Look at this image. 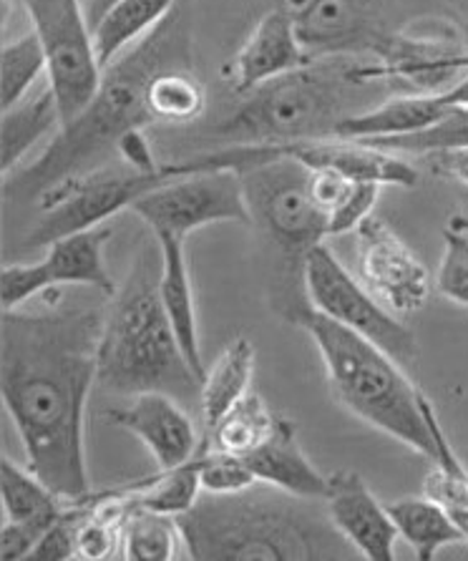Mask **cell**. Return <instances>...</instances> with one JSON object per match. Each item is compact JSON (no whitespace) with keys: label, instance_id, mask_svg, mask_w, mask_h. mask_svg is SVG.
Instances as JSON below:
<instances>
[{"label":"cell","instance_id":"1","mask_svg":"<svg viewBox=\"0 0 468 561\" xmlns=\"http://www.w3.org/2000/svg\"><path fill=\"white\" fill-rule=\"evenodd\" d=\"M106 308L58 305L3 310L0 393L25 450V466L64 501L91 496L87 405L99 382Z\"/></svg>","mask_w":468,"mask_h":561},{"label":"cell","instance_id":"2","mask_svg":"<svg viewBox=\"0 0 468 561\" xmlns=\"http://www.w3.org/2000/svg\"><path fill=\"white\" fill-rule=\"evenodd\" d=\"M186 58L190 36L184 15L174 8L147 38L106 68L96 96L54 134L38 159L3 176V197L28 204L76 176L96 172L93 167L116 151L126 131L155 124L147 108L151 76L167 66H186Z\"/></svg>","mask_w":468,"mask_h":561},{"label":"cell","instance_id":"3","mask_svg":"<svg viewBox=\"0 0 468 561\" xmlns=\"http://www.w3.org/2000/svg\"><path fill=\"white\" fill-rule=\"evenodd\" d=\"M390 87L373 54L315 58L240 96V106L212 129V136L225 147L333 139L343 118L378 104Z\"/></svg>","mask_w":468,"mask_h":561},{"label":"cell","instance_id":"4","mask_svg":"<svg viewBox=\"0 0 468 561\" xmlns=\"http://www.w3.org/2000/svg\"><path fill=\"white\" fill-rule=\"evenodd\" d=\"M315 501L262 483L242 494H204L176 516L184 547L199 561H318L361 557Z\"/></svg>","mask_w":468,"mask_h":561},{"label":"cell","instance_id":"5","mask_svg":"<svg viewBox=\"0 0 468 561\" xmlns=\"http://www.w3.org/2000/svg\"><path fill=\"white\" fill-rule=\"evenodd\" d=\"M159 279L161 248L155 237L136 254L116 295L109 297L99 343V386L116 396L161 390L182 403H199L202 376L179 345Z\"/></svg>","mask_w":468,"mask_h":561},{"label":"cell","instance_id":"6","mask_svg":"<svg viewBox=\"0 0 468 561\" xmlns=\"http://www.w3.org/2000/svg\"><path fill=\"white\" fill-rule=\"evenodd\" d=\"M287 318L312 337L330 388L355 419L429 458L431 463L436 461V440L423 413V390L413 386L393 355L315 310L308 297L295 302Z\"/></svg>","mask_w":468,"mask_h":561},{"label":"cell","instance_id":"7","mask_svg":"<svg viewBox=\"0 0 468 561\" xmlns=\"http://www.w3.org/2000/svg\"><path fill=\"white\" fill-rule=\"evenodd\" d=\"M44 46L48 73L46 81L54 91L61 122L79 116L96 96L104 79L99 64L93 33L81 0H19ZM61 124V126H64Z\"/></svg>","mask_w":468,"mask_h":561},{"label":"cell","instance_id":"8","mask_svg":"<svg viewBox=\"0 0 468 561\" xmlns=\"http://www.w3.org/2000/svg\"><path fill=\"white\" fill-rule=\"evenodd\" d=\"M303 287L315 310L333 318L380 345L398 363H411L419 353L415 337L396 312L357 283L326 242L303 254Z\"/></svg>","mask_w":468,"mask_h":561},{"label":"cell","instance_id":"9","mask_svg":"<svg viewBox=\"0 0 468 561\" xmlns=\"http://www.w3.org/2000/svg\"><path fill=\"white\" fill-rule=\"evenodd\" d=\"M169 176L164 172L141 174L126 167L124 172H91L46 192L38 199L41 217L31 234L25 237V248H48L68 234L96 229L118 211L132 209L144 194L157 190Z\"/></svg>","mask_w":468,"mask_h":561},{"label":"cell","instance_id":"10","mask_svg":"<svg viewBox=\"0 0 468 561\" xmlns=\"http://www.w3.org/2000/svg\"><path fill=\"white\" fill-rule=\"evenodd\" d=\"M244 197L252 219L267 229L279 248L308 252L330 237V217L312 197V172L297 159L283 157L242 172Z\"/></svg>","mask_w":468,"mask_h":561},{"label":"cell","instance_id":"11","mask_svg":"<svg viewBox=\"0 0 468 561\" xmlns=\"http://www.w3.org/2000/svg\"><path fill=\"white\" fill-rule=\"evenodd\" d=\"M132 211L139 215L151 234H176L184 240L197 229L217 222H254L242 176L227 169L169 176L157 190L144 194Z\"/></svg>","mask_w":468,"mask_h":561},{"label":"cell","instance_id":"12","mask_svg":"<svg viewBox=\"0 0 468 561\" xmlns=\"http://www.w3.org/2000/svg\"><path fill=\"white\" fill-rule=\"evenodd\" d=\"M357 265L368 290L396 314L419 312L431 295L423 262L380 217H368L355 229Z\"/></svg>","mask_w":468,"mask_h":561},{"label":"cell","instance_id":"13","mask_svg":"<svg viewBox=\"0 0 468 561\" xmlns=\"http://www.w3.org/2000/svg\"><path fill=\"white\" fill-rule=\"evenodd\" d=\"M326 512L335 529L363 559L396 561L398 526L361 473L340 469L328 476Z\"/></svg>","mask_w":468,"mask_h":561},{"label":"cell","instance_id":"14","mask_svg":"<svg viewBox=\"0 0 468 561\" xmlns=\"http://www.w3.org/2000/svg\"><path fill=\"white\" fill-rule=\"evenodd\" d=\"M114 426L129 431L155 456L159 471H172L199 454V433L174 396L149 390L132 396L126 408L109 411Z\"/></svg>","mask_w":468,"mask_h":561},{"label":"cell","instance_id":"15","mask_svg":"<svg viewBox=\"0 0 468 561\" xmlns=\"http://www.w3.org/2000/svg\"><path fill=\"white\" fill-rule=\"evenodd\" d=\"M312 58L305 50L297 23L277 8L262 15L250 36L229 64V87L237 96H247L254 89L265 87L279 76L310 64Z\"/></svg>","mask_w":468,"mask_h":561},{"label":"cell","instance_id":"16","mask_svg":"<svg viewBox=\"0 0 468 561\" xmlns=\"http://www.w3.org/2000/svg\"><path fill=\"white\" fill-rule=\"evenodd\" d=\"M376 13L378 0H320L297 21V33L312 61L338 54H376L386 38Z\"/></svg>","mask_w":468,"mask_h":561},{"label":"cell","instance_id":"17","mask_svg":"<svg viewBox=\"0 0 468 561\" xmlns=\"http://www.w3.org/2000/svg\"><path fill=\"white\" fill-rule=\"evenodd\" d=\"M450 101L446 91L441 93H401V96H386L378 104L365 108L361 114H353L338 124L333 139L376 144L396 136H408L415 131L429 129L446 118Z\"/></svg>","mask_w":468,"mask_h":561},{"label":"cell","instance_id":"18","mask_svg":"<svg viewBox=\"0 0 468 561\" xmlns=\"http://www.w3.org/2000/svg\"><path fill=\"white\" fill-rule=\"evenodd\" d=\"M112 237V229L96 227L87 232L68 234L46 248V257L36 262L41 283L46 290L50 287L79 285L91 287L101 297H114L118 283H114L112 272L106 267L104 248Z\"/></svg>","mask_w":468,"mask_h":561},{"label":"cell","instance_id":"19","mask_svg":"<svg viewBox=\"0 0 468 561\" xmlns=\"http://www.w3.org/2000/svg\"><path fill=\"white\" fill-rule=\"evenodd\" d=\"M242 458L260 483H267L272 489L300 499H326L328 476L315 469L310 458L303 454L300 444H297L295 426L287 419H279L277 431L272 433L267 444H262L258 450Z\"/></svg>","mask_w":468,"mask_h":561},{"label":"cell","instance_id":"20","mask_svg":"<svg viewBox=\"0 0 468 561\" xmlns=\"http://www.w3.org/2000/svg\"><path fill=\"white\" fill-rule=\"evenodd\" d=\"M161 248V279L159 293L164 310L172 320V328L179 337V345L192 363V368L199 373L202 382L207 370L202 365V347H199V322H197V305H194L190 265H186L184 237L176 234H155Z\"/></svg>","mask_w":468,"mask_h":561},{"label":"cell","instance_id":"21","mask_svg":"<svg viewBox=\"0 0 468 561\" xmlns=\"http://www.w3.org/2000/svg\"><path fill=\"white\" fill-rule=\"evenodd\" d=\"M174 8L176 0H116L96 23H91L101 68L106 71L126 50L147 38Z\"/></svg>","mask_w":468,"mask_h":561},{"label":"cell","instance_id":"22","mask_svg":"<svg viewBox=\"0 0 468 561\" xmlns=\"http://www.w3.org/2000/svg\"><path fill=\"white\" fill-rule=\"evenodd\" d=\"M61 112H58L48 81L46 89L28 93L21 104L3 112V122H0V159H3L0 172L3 176L13 174L21 161L36 149V144L61 129Z\"/></svg>","mask_w":468,"mask_h":561},{"label":"cell","instance_id":"23","mask_svg":"<svg viewBox=\"0 0 468 561\" xmlns=\"http://www.w3.org/2000/svg\"><path fill=\"white\" fill-rule=\"evenodd\" d=\"M388 514L398 526L401 539L413 549L419 561H433L450 543H464L466 537L454 518L431 496H406L390 501Z\"/></svg>","mask_w":468,"mask_h":561},{"label":"cell","instance_id":"24","mask_svg":"<svg viewBox=\"0 0 468 561\" xmlns=\"http://www.w3.org/2000/svg\"><path fill=\"white\" fill-rule=\"evenodd\" d=\"M254 373V345L247 337H235L204 376L199 411L207 428H215L232 408L250 393Z\"/></svg>","mask_w":468,"mask_h":561},{"label":"cell","instance_id":"25","mask_svg":"<svg viewBox=\"0 0 468 561\" xmlns=\"http://www.w3.org/2000/svg\"><path fill=\"white\" fill-rule=\"evenodd\" d=\"M423 413L431 426L433 440H436V461H433V471L425 476L423 494L436 499L438 504L446 508L468 541V469L461 458H458L454 446H450V440L446 438V431L441 426L436 408H433V403L425 398V393Z\"/></svg>","mask_w":468,"mask_h":561},{"label":"cell","instance_id":"26","mask_svg":"<svg viewBox=\"0 0 468 561\" xmlns=\"http://www.w3.org/2000/svg\"><path fill=\"white\" fill-rule=\"evenodd\" d=\"M0 499H3L5 518L33 526L38 531H46L66 512L61 506L64 499L48 483L5 456L0 461Z\"/></svg>","mask_w":468,"mask_h":561},{"label":"cell","instance_id":"27","mask_svg":"<svg viewBox=\"0 0 468 561\" xmlns=\"http://www.w3.org/2000/svg\"><path fill=\"white\" fill-rule=\"evenodd\" d=\"M207 93L190 66H167L151 76L147 89V108L155 122L192 124L204 114Z\"/></svg>","mask_w":468,"mask_h":561},{"label":"cell","instance_id":"28","mask_svg":"<svg viewBox=\"0 0 468 561\" xmlns=\"http://www.w3.org/2000/svg\"><path fill=\"white\" fill-rule=\"evenodd\" d=\"M179 547H184V539L176 518L134 504L132 496L122 524V557L132 561H169L179 557Z\"/></svg>","mask_w":468,"mask_h":561},{"label":"cell","instance_id":"29","mask_svg":"<svg viewBox=\"0 0 468 561\" xmlns=\"http://www.w3.org/2000/svg\"><path fill=\"white\" fill-rule=\"evenodd\" d=\"M279 419L283 415L272 413L265 398L250 390L215 428H209L212 438L207 446L232 456H247L262 444H267L272 433L277 431Z\"/></svg>","mask_w":468,"mask_h":561},{"label":"cell","instance_id":"30","mask_svg":"<svg viewBox=\"0 0 468 561\" xmlns=\"http://www.w3.org/2000/svg\"><path fill=\"white\" fill-rule=\"evenodd\" d=\"M48 73V61L38 36L33 31L21 38L5 41L0 50V108L8 112L36 91V81Z\"/></svg>","mask_w":468,"mask_h":561},{"label":"cell","instance_id":"31","mask_svg":"<svg viewBox=\"0 0 468 561\" xmlns=\"http://www.w3.org/2000/svg\"><path fill=\"white\" fill-rule=\"evenodd\" d=\"M202 494L204 491L199 483L197 456H194L192 461H186L184 466H176L172 471H161L157 481L147 483V486H141L139 491H132L134 504L174 518L194 508Z\"/></svg>","mask_w":468,"mask_h":561},{"label":"cell","instance_id":"32","mask_svg":"<svg viewBox=\"0 0 468 561\" xmlns=\"http://www.w3.org/2000/svg\"><path fill=\"white\" fill-rule=\"evenodd\" d=\"M438 293L454 305L468 308V219L450 217L444 227V257L436 275Z\"/></svg>","mask_w":468,"mask_h":561},{"label":"cell","instance_id":"33","mask_svg":"<svg viewBox=\"0 0 468 561\" xmlns=\"http://www.w3.org/2000/svg\"><path fill=\"white\" fill-rule=\"evenodd\" d=\"M199 483L204 494H242V491L252 489L258 476L252 473L250 466L244 463L242 456L225 454V450H215L209 446L199 448Z\"/></svg>","mask_w":468,"mask_h":561},{"label":"cell","instance_id":"34","mask_svg":"<svg viewBox=\"0 0 468 561\" xmlns=\"http://www.w3.org/2000/svg\"><path fill=\"white\" fill-rule=\"evenodd\" d=\"M76 529H79V504L64 512L56 524L41 534L36 549L25 561H68L79 559V543H76Z\"/></svg>","mask_w":468,"mask_h":561},{"label":"cell","instance_id":"35","mask_svg":"<svg viewBox=\"0 0 468 561\" xmlns=\"http://www.w3.org/2000/svg\"><path fill=\"white\" fill-rule=\"evenodd\" d=\"M380 184L373 182H355L345 202L330 215V234H347L355 232L365 219L373 217L376 202L380 197Z\"/></svg>","mask_w":468,"mask_h":561},{"label":"cell","instance_id":"36","mask_svg":"<svg viewBox=\"0 0 468 561\" xmlns=\"http://www.w3.org/2000/svg\"><path fill=\"white\" fill-rule=\"evenodd\" d=\"M353 184H355L353 180H347V176H343L340 172H333V169H318V172H312L310 190H312L315 202H318L320 207L326 209V215L330 217L340 204L345 202L347 194H351Z\"/></svg>","mask_w":468,"mask_h":561},{"label":"cell","instance_id":"37","mask_svg":"<svg viewBox=\"0 0 468 561\" xmlns=\"http://www.w3.org/2000/svg\"><path fill=\"white\" fill-rule=\"evenodd\" d=\"M38 529L5 518L0 526V561H25L41 539Z\"/></svg>","mask_w":468,"mask_h":561},{"label":"cell","instance_id":"38","mask_svg":"<svg viewBox=\"0 0 468 561\" xmlns=\"http://www.w3.org/2000/svg\"><path fill=\"white\" fill-rule=\"evenodd\" d=\"M116 154L124 159V164L134 169V172L141 174H157L161 172V164L155 159V151H151V144L144 136V129H132L122 136L118 141Z\"/></svg>","mask_w":468,"mask_h":561},{"label":"cell","instance_id":"39","mask_svg":"<svg viewBox=\"0 0 468 561\" xmlns=\"http://www.w3.org/2000/svg\"><path fill=\"white\" fill-rule=\"evenodd\" d=\"M421 159L436 176H444V180L468 186V144L429 151V154H423Z\"/></svg>","mask_w":468,"mask_h":561},{"label":"cell","instance_id":"40","mask_svg":"<svg viewBox=\"0 0 468 561\" xmlns=\"http://www.w3.org/2000/svg\"><path fill=\"white\" fill-rule=\"evenodd\" d=\"M318 3L320 0H277V11L290 15V19L297 23L300 19H305V15H308Z\"/></svg>","mask_w":468,"mask_h":561},{"label":"cell","instance_id":"41","mask_svg":"<svg viewBox=\"0 0 468 561\" xmlns=\"http://www.w3.org/2000/svg\"><path fill=\"white\" fill-rule=\"evenodd\" d=\"M446 96L450 101V106H468V71L454 83V87L446 89Z\"/></svg>","mask_w":468,"mask_h":561},{"label":"cell","instance_id":"42","mask_svg":"<svg viewBox=\"0 0 468 561\" xmlns=\"http://www.w3.org/2000/svg\"><path fill=\"white\" fill-rule=\"evenodd\" d=\"M114 3H116V0H89V3H87L89 23H96L101 15H104Z\"/></svg>","mask_w":468,"mask_h":561},{"label":"cell","instance_id":"43","mask_svg":"<svg viewBox=\"0 0 468 561\" xmlns=\"http://www.w3.org/2000/svg\"><path fill=\"white\" fill-rule=\"evenodd\" d=\"M461 131H464V141L468 144V106L464 108V114H461Z\"/></svg>","mask_w":468,"mask_h":561}]
</instances>
